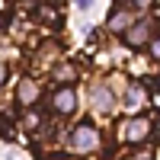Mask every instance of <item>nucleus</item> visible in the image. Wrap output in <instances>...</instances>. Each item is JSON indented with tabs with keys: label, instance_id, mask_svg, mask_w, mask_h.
I'll return each mask as SVG.
<instances>
[{
	"label": "nucleus",
	"instance_id": "nucleus-1",
	"mask_svg": "<svg viewBox=\"0 0 160 160\" xmlns=\"http://www.w3.org/2000/svg\"><path fill=\"white\" fill-rule=\"evenodd\" d=\"M71 148L74 151H83V154H90V151L99 148V131L93 128V122H83V125H77L71 131Z\"/></svg>",
	"mask_w": 160,
	"mask_h": 160
},
{
	"label": "nucleus",
	"instance_id": "nucleus-2",
	"mask_svg": "<svg viewBox=\"0 0 160 160\" xmlns=\"http://www.w3.org/2000/svg\"><path fill=\"white\" fill-rule=\"evenodd\" d=\"M51 109H55V115H61V118H68V115L77 112V93L71 90V83H61L55 90V96H51Z\"/></svg>",
	"mask_w": 160,
	"mask_h": 160
},
{
	"label": "nucleus",
	"instance_id": "nucleus-3",
	"mask_svg": "<svg viewBox=\"0 0 160 160\" xmlns=\"http://www.w3.org/2000/svg\"><path fill=\"white\" fill-rule=\"evenodd\" d=\"M151 38H154V22H151V19L131 22L128 29H125V45H131V48H144Z\"/></svg>",
	"mask_w": 160,
	"mask_h": 160
},
{
	"label": "nucleus",
	"instance_id": "nucleus-4",
	"mask_svg": "<svg viewBox=\"0 0 160 160\" xmlns=\"http://www.w3.org/2000/svg\"><path fill=\"white\" fill-rule=\"evenodd\" d=\"M38 96H42V90H38L35 80H19V87H16V106L19 109H32L38 102Z\"/></svg>",
	"mask_w": 160,
	"mask_h": 160
},
{
	"label": "nucleus",
	"instance_id": "nucleus-5",
	"mask_svg": "<svg viewBox=\"0 0 160 160\" xmlns=\"http://www.w3.org/2000/svg\"><path fill=\"white\" fill-rule=\"evenodd\" d=\"M148 135H151V118H144V115L131 118L128 128H125V141H131V144H144Z\"/></svg>",
	"mask_w": 160,
	"mask_h": 160
},
{
	"label": "nucleus",
	"instance_id": "nucleus-6",
	"mask_svg": "<svg viewBox=\"0 0 160 160\" xmlns=\"http://www.w3.org/2000/svg\"><path fill=\"white\" fill-rule=\"evenodd\" d=\"M93 109H96L99 115H109L112 112V93H109V87H93Z\"/></svg>",
	"mask_w": 160,
	"mask_h": 160
},
{
	"label": "nucleus",
	"instance_id": "nucleus-7",
	"mask_svg": "<svg viewBox=\"0 0 160 160\" xmlns=\"http://www.w3.org/2000/svg\"><path fill=\"white\" fill-rule=\"evenodd\" d=\"M131 26V10H122V7H115V13L109 16V29L112 32H125Z\"/></svg>",
	"mask_w": 160,
	"mask_h": 160
},
{
	"label": "nucleus",
	"instance_id": "nucleus-8",
	"mask_svg": "<svg viewBox=\"0 0 160 160\" xmlns=\"http://www.w3.org/2000/svg\"><path fill=\"white\" fill-rule=\"evenodd\" d=\"M51 77H55V83H74L77 80V68L71 61H61L55 71H51Z\"/></svg>",
	"mask_w": 160,
	"mask_h": 160
},
{
	"label": "nucleus",
	"instance_id": "nucleus-9",
	"mask_svg": "<svg viewBox=\"0 0 160 160\" xmlns=\"http://www.w3.org/2000/svg\"><path fill=\"white\" fill-rule=\"evenodd\" d=\"M38 19L48 26H61V16L55 13V7H38Z\"/></svg>",
	"mask_w": 160,
	"mask_h": 160
},
{
	"label": "nucleus",
	"instance_id": "nucleus-10",
	"mask_svg": "<svg viewBox=\"0 0 160 160\" xmlns=\"http://www.w3.org/2000/svg\"><path fill=\"white\" fill-rule=\"evenodd\" d=\"M125 102L131 106V109H135V106H141V102H144V93H141V87H135V83H131V87H128V93H125Z\"/></svg>",
	"mask_w": 160,
	"mask_h": 160
},
{
	"label": "nucleus",
	"instance_id": "nucleus-11",
	"mask_svg": "<svg viewBox=\"0 0 160 160\" xmlns=\"http://www.w3.org/2000/svg\"><path fill=\"white\" fill-rule=\"evenodd\" d=\"M0 138H3V141H13V138H16L13 122H7V118H0Z\"/></svg>",
	"mask_w": 160,
	"mask_h": 160
},
{
	"label": "nucleus",
	"instance_id": "nucleus-12",
	"mask_svg": "<svg viewBox=\"0 0 160 160\" xmlns=\"http://www.w3.org/2000/svg\"><path fill=\"white\" fill-rule=\"evenodd\" d=\"M125 3H128V0H115V7H125ZM151 3H154V0H131L135 10H151Z\"/></svg>",
	"mask_w": 160,
	"mask_h": 160
},
{
	"label": "nucleus",
	"instance_id": "nucleus-13",
	"mask_svg": "<svg viewBox=\"0 0 160 160\" xmlns=\"http://www.w3.org/2000/svg\"><path fill=\"white\" fill-rule=\"evenodd\" d=\"M148 45H151V55H154V58H160V38H151Z\"/></svg>",
	"mask_w": 160,
	"mask_h": 160
},
{
	"label": "nucleus",
	"instance_id": "nucleus-14",
	"mask_svg": "<svg viewBox=\"0 0 160 160\" xmlns=\"http://www.w3.org/2000/svg\"><path fill=\"white\" fill-rule=\"evenodd\" d=\"M26 128L35 131V128H38V115H29V118H26Z\"/></svg>",
	"mask_w": 160,
	"mask_h": 160
},
{
	"label": "nucleus",
	"instance_id": "nucleus-15",
	"mask_svg": "<svg viewBox=\"0 0 160 160\" xmlns=\"http://www.w3.org/2000/svg\"><path fill=\"white\" fill-rule=\"evenodd\" d=\"M131 160H151V151H148V148H144V151H138V154H135V157H131Z\"/></svg>",
	"mask_w": 160,
	"mask_h": 160
},
{
	"label": "nucleus",
	"instance_id": "nucleus-16",
	"mask_svg": "<svg viewBox=\"0 0 160 160\" xmlns=\"http://www.w3.org/2000/svg\"><path fill=\"white\" fill-rule=\"evenodd\" d=\"M77 7H80V10H90V7H93V0H77Z\"/></svg>",
	"mask_w": 160,
	"mask_h": 160
},
{
	"label": "nucleus",
	"instance_id": "nucleus-17",
	"mask_svg": "<svg viewBox=\"0 0 160 160\" xmlns=\"http://www.w3.org/2000/svg\"><path fill=\"white\" fill-rule=\"evenodd\" d=\"M7 80V64H0V83Z\"/></svg>",
	"mask_w": 160,
	"mask_h": 160
},
{
	"label": "nucleus",
	"instance_id": "nucleus-18",
	"mask_svg": "<svg viewBox=\"0 0 160 160\" xmlns=\"http://www.w3.org/2000/svg\"><path fill=\"white\" fill-rule=\"evenodd\" d=\"M3 19H7V16H3V13H0V26H3Z\"/></svg>",
	"mask_w": 160,
	"mask_h": 160
}]
</instances>
